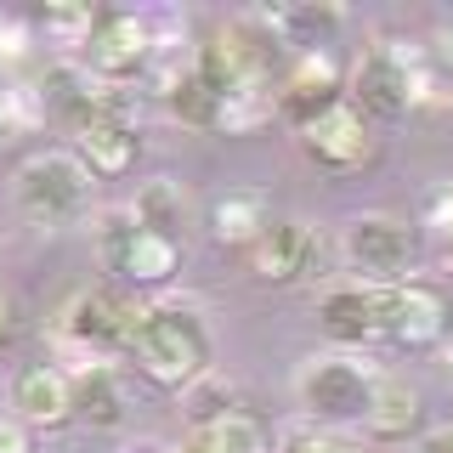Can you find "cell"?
<instances>
[{"label":"cell","instance_id":"cell-1","mask_svg":"<svg viewBox=\"0 0 453 453\" xmlns=\"http://www.w3.org/2000/svg\"><path fill=\"white\" fill-rule=\"evenodd\" d=\"M12 204L35 226H68L91 210V170L68 148H40L12 170Z\"/></svg>","mask_w":453,"mask_h":453},{"label":"cell","instance_id":"cell-2","mask_svg":"<svg viewBox=\"0 0 453 453\" xmlns=\"http://www.w3.org/2000/svg\"><path fill=\"white\" fill-rule=\"evenodd\" d=\"M131 351H136L142 374L159 380V386H176V391H188L193 380L210 374V329L188 306H148Z\"/></svg>","mask_w":453,"mask_h":453},{"label":"cell","instance_id":"cell-3","mask_svg":"<svg viewBox=\"0 0 453 453\" xmlns=\"http://www.w3.org/2000/svg\"><path fill=\"white\" fill-rule=\"evenodd\" d=\"M351 96L363 103V113H408L414 103L431 96L425 51L408 46V40H380L351 74Z\"/></svg>","mask_w":453,"mask_h":453},{"label":"cell","instance_id":"cell-4","mask_svg":"<svg viewBox=\"0 0 453 453\" xmlns=\"http://www.w3.org/2000/svg\"><path fill=\"white\" fill-rule=\"evenodd\" d=\"M142 318H148V306L131 301L125 289H91V295H80V301L63 311V334L74 340V346L85 351V363H91V357H103V351L136 346Z\"/></svg>","mask_w":453,"mask_h":453},{"label":"cell","instance_id":"cell-5","mask_svg":"<svg viewBox=\"0 0 453 453\" xmlns=\"http://www.w3.org/2000/svg\"><path fill=\"white\" fill-rule=\"evenodd\" d=\"M374 380L380 374H368V363L311 357L301 368V408H306V414H318V419H363Z\"/></svg>","mask_w":453,"mask_h":453},{"label":"cell","instance_id":"cell-6","mask_svg":"<svg viewBox=\"0 0 453 453\" xmlns=\"http://www.w3.org/2000/svg\"><path fill=\"white\" fill-rule=\"evenodd\" d=\"M346 266L357 283H403L414 266V233L391 216H357L346 226Z\"/></svg>","mask_w":453,"mask_h":453},{"label":"cell","instance_id":"cell-7","mask_svg":"<svg viewBox=\"0 0 453 453\" xmlns=\"http://www.w3.org/2000/svg\"><path fill=\"white\" fill-rule=\"evenodd\" d=\"M301 148L306 159L318 170H334V176H346V170L368 165V153H374V131H368V113L357 103H334L329 113H318L311 125H301Z\"/></svg>","mask_w":453,"mask_h":453},{"label":"cell","instance_id":"cell-8","mask_svg":"<svg viewBox=\"0 0 453 453\" xmlns=\"http://www.w3.org/2000/svg\"><path fill=\"white\" fill-rule=\"evenodd\" d=\"M380 334L403 340V346H431V340L448 334V301L442 289L419 278L403 283H380Z\"/></svg>","mask_w":453,"mask_h":453},{"label":"cell","instance_id":"cell-9","mask_svg":"<svg viewBox=\"0 0 453 453\" xmlns=\"http://www.w3.org/2000/svg\"><path fill=\"white\" fill-rule=\"evenodd\" d=\"M153 40H148V23L142 18H125V12H108V18H96L91 40H85V63H91V74L103 85H119L142 74V63H148Z\"/></svg>","mask_w":453,"mask_h":453},{"label":"cell","instance_id":"cell-10","mask_svg":"<svg viewBox=\"0 0 453 453\" xmlns=\"http://www.w3.org/2000/svg\"><path fill=\"white\" fill-rule=\"evenodd\" d=\"M318 233L306 221H273L261 238L250 244V273L261 283H301L318 266Z\"/></svg>","mask_w":453,"mask_h":453},{"label":"cell","instance_id":"cell-11","mask_svg":"<svg viewBox=\"0 0 453 453\" xmlns=\"http://www.w3.org/2000/svg\"><path fill=\"white\" fill-rule=\"evenodd\" d=\"M334 103H346V96H340V63L323 46L301 51V57H295V68H289V80H283L278 108L289 113L295 125H311L318 113H329Z\"/></svg>","mask_w":453,"mask_h":453},{"label":"cell","instance_id":"cell-12","mask_svg":"<svg viewBox=\"0 0 453 453\" xmlns=\"http://www.w3.org/2000/svg\"><path fill=\"white\" fill-rule=\"evenodd\" d=\"M74 153L91 176H125L136 165V131L119 113H85L74 125Z\"/></svg>","mask_w":453,"mask_h":453},{"label":"cell","instance_id":"cell-13","mask_svg":"<svg viewBox=\"0 0 453 453\" xmlns=\"http://www.w3.org/2000/svg\"><path fill=\"white\" fill-rule=\"evenodd\" d=\"M12 408H18L23 425H46V431H57V425L74 419V374H63V368H23L18 386H12Z\"/></svg>","mask_w":453,"mask_h":453},{"label":"cell","instance_id":"cell-14","mask_svg":"<svg viewBox=\"0 0 453 453\" xmlns=\"http://www.w3.org/2000/svg\"><path fill=\"white\" fill-rule=\"evenodd\" d=\"M323 329L340 346H363V340L380 334V283H340V289L323 295L318 306Z\"/></svg>","mask_w":453,"mask_h":453},{"label":"cell","instance_id":"cell-15","mask_svg":"<svg viewBox=\"0 0 453 453\" xmlns=\"http://www.w3.org/2000/svg\"><path fill=\"white\" fill-rule=\"evenodd\" d=\"M368 431L380 436V442H403L408 431H419L425 419V391L414 386V380L403 374H380L374 391H368Z\"/></svg>","mask_w":453,"mask_h":453},{"label":"cell","instance_id":"cell-16","mask_svg":"<svg viewBox=\"0 0 453 453\" xmlns=\"http://www.w3.org/2000/svg\"><path fill=\"white\" fill-rule=\"evenodd\" d=\"M266 226H273V210H266L261 188H233V193L216 198V210H210V233H216L221 244H255Z\"/></svg>","mask_w":453,"mask_h":453},{"label":"cell","instance_id":"cell-17","mask_svg":"<svg viewBox=\"0 0 453 453\" xmlns=\"http://www.w3.org/2000/svg\"><path fill=\"white\" fill-rule=\"evenodd\" d=\"M176 266H181V244H176V238L136 226L131 250H125V261H119V278H131L136 289H159V283L176 278Z\"/></svg>","mask_w":453,"mask_h":453},{"label":"cell","instance_id":"cell-18","mask_svg":"<svg viewBox=\"0 0 453 453\" xmlns=\"http://www.w3.org/2000/svg\"><path fill=\"white\" fill-rule=\"evenodd\" d=\"M74 414L91 419L96 431H113V425L125 419V391H119V380H113L108 363H85L74 374Z\"/></svg>","mask_w":453,"mask_h":453},{"label":"cell","instance_id":"cell-19","mask_svg":"<svg viewBox=\"0 0 453 453\" xmlns=\"http://www.w3.org/2000/svg\"><path fill=\"white\" fill-rule=\"evenodd\" d=\"M193 448L198 453H273V442H266V425L255 419V414H216V419H204L193 431Z\"/></svg>","mask_w":453,"mask_h":453},{"label":"cell","instance_id":"cell-20","mask_svg":"<svg viewBox=\"0 0 453 453\" xmlns=\"http://www.w3.org/2000/svg\"><path fill=\"white\" fill-rule=\"evenodd\" d=\"M181 216H188V198H181L176 181H148V188L136 193V204H131V221L148 226V233H165V238H176Z\"/></svg>","mask_w":453,"mask_h":453},{"label":"cell","instance_id":"cell-21","mask_svg":"<svg viewBox=\"0 0 453 453\" xmlns=\"http://www.w3.org/2000/svg\"><path fill=\"white\" fill-rule=\"evenodd\" d=\"M165 91H170L176 119H188V125H216V119H221V91H216L204 74H198V68H188V74H170Z\"/></svg>","mask_w":453,"mask_h":453},{"label":"cell","instance_id":"cell-22","mask_svg":"<svg viewBox=\"0 0 453 453\" xmlns=\"http://www.w3.org/2000/svg\"><path fill=\"white\" fill-rule=\"evenodd\" d=\"M40 28L57 35L63 46H85L91 28H96V12L91 6H46V12H40Z\"/></svg>","mask_w":453,"mask_h":453},{"label":"cell","instance_id":"cell-23","mask_svg":"<svg viewBox=\"0 0 453 453\" xmlns=\"http://www.w3.org/2000/svg\"><path fill=\"white\" fill-rule=\"evenodd\" d=\"M40 108H46V103H35V96L18 91V85H0V142H6V136H23L28 125L40 119Z\"/></svg>","mask_w":453,"mask_h":453},{"label":"cell","instance_id":"cell-24","mask_svg":"<svg viewBox=\"0 0 453 453\" xmlns=\"http://www.w3.org/2000/svg\"><path fill=\"white\" fill-rule=\"evenodd\" d=\"M131 238H136L131 210H119V216H103V226H96V244H103V266H108V273H119V261H125V250H131Z\"/></svg>","mask_w":453,"mask_h":453},{"label":"cell","instance_id":"cell-25","mask_svg":"<svg viewBox=\"0 0 453 453\" xmlns=\"http://www.w3.org/2000/svg\"><path fill=\"white\" fill-rule=\"evenodd\" d=\"M188 403H193V414H198V425H204V419H216V414H233V408H226V403H233V386H221V380H193V386H188Z\"/></svg>","mask_w":453,"mask_h":453},{"label":"cell","instance_id":"cell-26","mask_svg":"<svg viewBox=\"0 0 453 453\" xmlns=\"http://www.w3.org/2000/svg\"><path fill=\"white\" fill-rule=\"evenodd\" d=\"M273 453H334V442H329V436H318V431H289Z\"/></svg>","mask_w":453,"mask_h":453},{"label":"cell","instance_id":"cell-27","mask_svg":"<svg viewBox=\"0 0 453 453\" xmlns=\"http://www.w3.org/2000/svg\"><path fill=\"white\" fill-rule=\"evenodd\" d=\"M0 453H28V425L18 414H0Z\"/></svg>","mask_w":453,"mask_h":453},{"label":"cell","instance_id":"cell-28","mask_svg":"<svg viewBox=\"0 0 453 453\" xmlns=\"http://www.w3.org/2000/svg\"><path fill=\"white\" fill-rule=\"evenodd\" d=\"M425 221H431V226H442V233H453V188L431 193V204H425Z\"/></svg>","mask_w":453,"mask_h":453},{"label":"cell","instance_id":"cell-29","mask_svg":"<svg viewBox=\"0 0 453 453\" xmlns=\"http://www.w3.org/2000/svg\"><path fill=\"white\" fill-rule=\"evenodd\" d=\"M414 453H453V425H448V431L419 436V448H414Z\"/></svg>","mask_w":453,"mask_h":453},{"label":"cell","instance_id":"cell-30","mask_svg":"<svg viewBox=\"0 0 453 453\" xmlns=\"http://www.w3.org/2000/svg\"><path fill=\"white\" fill-rule=\"evenodd\" d=\"M12 334V306H6V295H0V340Z\"/></svg>","mask_w":453,"mask_h":453},{"label":"cell","instance_id":"cell-31","mask_svg":"<svg viewBox=\"0 0 453 453\" xmlns=\"http://www.w3.org/2000/svg\"><path fill=\"white\" fill-rule=\"evenodd\" d=\"M442 57H448V63H453V23L442 28Z\"/></svg>","mask_w":453,"mask_h":453},{"label":"cell","instance_id":"cell-32","mask_svg":"<svg viewBox=\"0 0 453 453\" xmlns=\"http://www.w3.org/2000/svg\"><path fill=\"white\" fill-rule=\"evenodd\" d=\"M181 453H198V448H193V442H188V448H181Z\"/></svg>","mask_w":453,"mask_h":453},{"label":"cell","instance_id":"cell-33","mask_svg":"<svg viewBox=\"0 0 453 453\" xmlns=\"http://www.w3.org/2000/svg\"><path fill=\"white\" fill-rule=\"evenodd\" d=\"M448 363H453V346H448Z\"/></svg>","mask_w":453,"mask_h":453}]
</instances>
